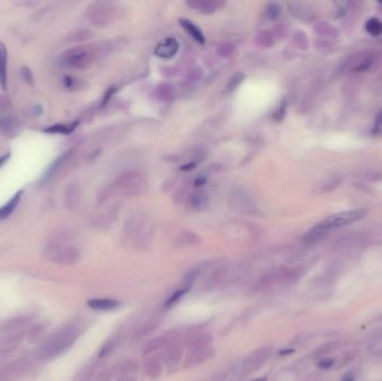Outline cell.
I'll return each mask as SVG.
<instances>
[{
    "mask_svg": "<svg viewBox=\"0 0 382 381\" xmlns=\"http://www.w3.org/2000/svg\"><path fill=\"white\" fill-rule=\"evenodd\" d=\"M77 334H79V331L75 325L68 324L63 326L38 346L36 357L44 361L54 359L71 348L77 339Z\"/></svg>",
    "mask_w": 382,
    "mask_h": 381,
    "instance_id": "cell-1",
    "label": "cell"
},
{
    "mask_svg": "<svg viewBox=\"0 0 382 381\" xmlns=\"http://www.w3.org/2000/svg\"><path fill=\"white\" fill-rule=\"evenodd\" d=\"M95 53L91 47L87 46H77L65 52L61 56V64L64 66L74 68V69H84L90 66L94 60Z\"/></svg>",
    "mask_w": 382,
    "mask_h": 381,
    "instance_id": "cell-2",
    "label": "cell"
},
{
    "mask_svg": "<svg viewBox=\"0 0 382 381\" xmlns=\"http://www.w3.org/2000/svg\"><path fill=\"white\" fill-rule=\"evenodd\" d=\"M144 188V180L142 178L140 173L137 172H129L126 175L122 176L121 178L118 179V181L114 183V186L110 188L111 194H121L124 196H134L139 195L143 190Z\"/></svg>",
    "mask_w": 382,
    "mask_h": 381,
    "instance_id": "cell-3",
    "label": "cell"
},
{
    "mask_svg": "<svg viewBox=\"0 0 382 381\" xmlns=\"http://www.w3.org/2000/svg\"><path fill=\"white\" fill-rule=\"evenodd\" d=\"M115 15H117V8L111 2L98 1L92 3L87 8L88 20L99 27L109 25L114 20Z\"/></svg>",
    "mask_w": 382,
    "mask_h": 381,
    "instance_id": "cell-4",
    "label": "cell"
},
{
    "mask_svg": "<svg viewBox=\"0 0 382 381\" xmlns=\"http://www.w3.org/2000/svg\"><path fill=\"white\" fill-rule=\"evenodd\" d=\"M368 214H369L368 209L345 210L327 217L326 219H324L323 221H321V224L323 225L324 228L329 232V230L338 228V227L346 226L361 221V219H363L364 217L368 216Z\"/></svg>",
    "mask_w": 382,
    "mask_h": 381,
    "instance_id": "cell-5",
    "label": "cell"
},
{
    "mask_svg": "<svg viewBox=\"0 0 382 381\" xmlns=\"http://www.w3.org/2000/svg\"><path fill=\"white\" fill-rule=\"evenodd\" d=\"M33 368L29 359H19L0 369V381H15L26 376Z\"/></svg>",
    "mask_w": 382,
    "mask_h": 381,
    "instance_id": "cell-6",
    "label": "cell"
},
{
    "mask_svg": "<svg viewBox=\"0 0 382 381\" xmlns=\"http://www.w3.org/2000/svg\"><path fill=\"white\" fill-rule=\"evenodd\" d=\"M48 256L55 263L71 265L79 260L80 253L77 248L72 245L56 244L49 247Z\"/></svg>",
    "mask_w": 382,
    "mask_h": 381,
    "instance_id": "cell-7",
    "label": "cell"
},
{
    "mask_svg": "<svg viewBox=\"0 0 382 381\" xmlns=\"http://www.w3.org/2000/svg\"><path fill=\"white\" fill-rule=\"evenodd\" d=\"M179 51V41L175 37H167L161 40L154 48V55L159 59L169 60L177 55Z\"/></svg>",
    "mask_w": 382,
    "mask_h": 381,
    "instance_id": "cell-8",
    "label": "cell"
},
{
    "mask_svg": "<svg viewBox=\"0 0 382 381\" xmlns=\"http://www.w3.org/2000/svg\"><path fill=\"white\" fill-rule=\"evenodd\" d=\"M22 338H24V333L20 332V331L11 332L8 336L0 338V358L7 356L11 351H14L15 349H17Z\"/></svg>",
    "mask_w": 382,
    "mask_h": 381,
    "instance_id": "cell-9",
    "label": "cell"
},
{
    "mask_svg": "<svg viewBox=\"0 0 382 381\" xmlns=\"http://www.w3.org/2000/svg\"><path fill=\"white\" fill-rule=\"evenodd\" d=\"M187 5L199 13L210 15L225 6V2L215 1V0H196V1H188Z\"/></svg>",
    "mask_w": 382,
    "mask_h": 381,
    "instance_id": "cell-10",
    "label": "cell"
},
{
    "mask_svg": "<svg viewBox=\"0 0 382 381\" xmlns=\"http://www.w3.org/2000/svg\"><path fill=\"white\" fill-rule=\"evenodd\" d=\"M179 24L181 26V28H182L191 38H194L197 43L200 45L204 44V41H206V40H204V35L202 33V30L200 29L196 24H194V22L190 20H188L187 18H181L179 20Z\"/></svg>",
    "mask_w": 382,
    "mask_h": 381,
    "instance_id": "cell-11",
    "label": "cell"
},
{
    "mask_svg": "<svg viewBox=\"0 0 382 381\" xmlns=\"http://www.w3.org/2000/svg\"><path fill=\"white\" fill-rule=\"evenodd\" d=\"M86 304L91 309L96 311H112L121 306V303L113 299H91Z\"/></svg>",
    "mask_w": 382,
    "mask_h": 381,
    "instance_id": "cell-12",
    "label": "cell"
},
{
    "mask_svg": "<svg viewBox=\"0 0 382 381\" xmlns=\"http://www.w3.org/2000/svg\"><path fill=\"white\" fill-rule=\"evenodd\" d=\"M7 48L2 41H0V86L3 91L7 90L8 85V76H7Z\"/></svg>",
    "mask_w": 382,
    "mask_h": 381,
    "instance_id": "cell-13",
    "label": "cell"
},
{
    "mask_svg": "<svg viewBox=\"0 0 382 381\" xmlns=\"http://www.w3.org/2000/svg\"><path fill=\"white\" fill-rule=\"evenodd\" d=\"M22 195H24V191L19 190L16 194L13 196L8 202H6L1 208H0V221H3V219L8 218L11 214L14 213L15 209H16L17 206L20 202Z\"/></svg>",
    "mask_w": 382,
    "mask_h": 381,
    "instance_id": "cell-14",
    "label": "cell"
},
{
    "mask_svg": "<svg viewBox=\"0 0 382 381\" xmlns=\"http://www.w3.org/2000/svg\"><path fill=\"white\" fill-rule=\"evenodd\" d=\"M189 206L191 209L197 211L206 210L209 206V196L204 192H195L194 195L189 198Z\"/></svg>",
    "mask_w": 382,
    "mask_h": 381,
    "instance_id": "cell-15",
    "label": "cell"
},
{
    "mask_svg": "<svg viewBox=\"0 0 382 381\" xmlns=\"http://www.w3.org/2000/svg\"><path fill=\"white\" fill-rule=\"evenodd\" d=\"M266 358H267V352L265 351V349L253 353V355L250 356L245 362L244 369H246V371L250 372V371L255 370V369L260 368L261 365L264 363Z\"/></svg>",
    "mask_w": 382,
    "mask_h": 381,
    "instance_id": "cell-16",
    "label": "cell"
},
{
    "mask_svg": "<svg viewBox=\"0 0 382 381\" xmlns=\"http://www.w3.org/2000/svg\"><path fill=\"white\" fill-rule=\"evenodd\" d=\"M79 125V122H72V123H59V124H54L48 126V128L44 129L45 133H49V134H71L72 132H74L75 129Z\"/></svg>",
    "mask_w": 382,
    "mask_h": 381,
    "instance_id": "cell-17",
    "label": "cell"
},
{
    "mask_svg": "<svg viewBox=\"0 0 382 381\" xmlns=\"http://www.w3.org/2000/svg\"><path fill=\"white\" fill-rule=\"evenodd\" d=\"M327 234V230L324 228L321 222H319L318 225H315L313 228H311L308 232L304 235V241L305 242H316L325 236Z\"/></svg>",
    "mask_w": 382,
    "mask_h": 381,
    "instance_id": "cell-18",
    "label": "cell"
},
{
    "mask_svg": "<svg viewBox=\"0 0 382 381\" xmlns=\"http://www.w3.org/2000/svg\"><path fill=\"white\" fill-rule=\"evenodd\" d=\"M80 197V189L76 184H72L68 187L67 191L65 192V205L68 208H74L79 203V200Z\"/></svg>",
    "mask_w": 382,
    "mask_h": 381,
    "instance_id": "cell-19",
    "label": "cell"
},
{
    "mask_svg": "<svg viewBox=\"0 0 382 381\" xmlns=\"http://www.w3.org/2000/svg\"><path fill=\"white\" fill-rule=\"evenodd\" d=\"M71 155H72V151H67V152H65L63 156H60L59 159H56L55 161H54V162L51 164V167L47 168V170L45 171L44 176H42V180L46 181V180H48L49 178H51L54 173L59 170L60 165L65 162V160H67V158Z\"/></svg>",
    "mask_w": 382,
    "mask_h": 381,
    "instance_id": "cell-20",
    "label": "cell"
},
{
    "mask_svg": "<svg viewBox=\"0 0 382 381\" xmlns=\"http://www.w3.org/2000/svg\"><path fill=\"white\" fill-rule=\"evenodd\" d=\"M29 321V318H16L7 322L5 325H2V328L0 329L3 332H17V331L22 328L25 324H27Z\"/></svg>",
    "mask_w": 382,
    "mask_h": 381,
    "instance_id": "cell-21",
    "label": "cell"
},
{
    "mask_svg": "<svg viewBox=\"0 0 382 381\" xmlns=\"http://www.w3.org/2000/svg\"><path fill=\"white\" fill-rule=\"evenodd\" d=\"M154 93H156L157 99L159 100V101H167V100H170L172 98L173 86L169 83L160 84V85L156 88Z\"/></svg>",
    "mask_w": 382,
    "mask_h": 381,
    "instance_id": "cell-22",
    "label": "cell"
},
{
    "mask_svg": "<svg viewBox=\"0 0 382 381\" xmlns=\"http://www.w3.org/2000/svg\"><path fill=\"white\" fill-rule=\"evenodd\" d=\"M255 43L261 48H269L274 45V37L272 33L269 32H261L260 34H257L256 38H255Z\"/></svg>",
    "mask_w": 382,
    "mask_h": 381,
    "instance_id": "cell-23",
    "label": "cell"
},
{
    "mask_svg": "<svg viewBox=\"0 0 382 381\" xmlns=\"http://www.w3.org/2000/svg\"><path fill=\"white\" fill-rule=\"evenodd\" d=\"M288 7H289V10H291V13L294 15L297 19L306 20V18L310 17V13H308V10L304 7V5H302V3L291 2L288 3Z\"/></svg>",
    "mask_w": 382,
    "mask_h": 381,
    "instance_id": "cell-24",
    "label": "cell"
},
{
    "mask_svg": "<svg viewBox=\"0 0 382 381\" xmlns=\"http://www.w3.org/2000/svg\"><path fill=\"white\" fill-rule=\"evenodd\" d=\"M365 30L371 36H380L382 34V22L378 18H370L365 22Z\"/></svg>",
    "mask_w": 382,
    "mask_h": 381,
    "instance_id": "cell-25",
    "label": "cell"
},
{
    "mask_svg": "<svg viewBox=\"0 0 382 381\" xmlns=\"http://www.w3.org/2000/svg\"><path fill=\"white\" fill-rule=\"evenodd\" d=\"M281 13V8L277 3H269L265 8V17L267 18L268 20H276V19H279Z\"/></svg>",
    "mask_w": 382,
    "mask_h": 381,
    "instance_id": "cell-26",
    "label": "cell"
},
{
    "mask_svg": "<svg viewBox=\"0 0 382 381\" xmlns=\"http://www.w3.org/2000/svg\"><path fill=\"white\" fill-rule=\"evenodd\" d=\"M189 290H190V286L180 288V290L176 291L175 293H173V294H172L171 296H170V298L167 300V302H165L164 306L167 307V309H168V307H171V306L173 305V304H176L177 302H178L179 300H180L181 298H182V296H183L184 294H187Z\"/></svg>",
    "mask_w": 382,
    "mask_h": 381,
    "instance_id": "cell-27",
    "label": "cell"
},
{
    "mask_svg": "<svg viewBox=\"0 0 382 381\" xmlns=\"http://www.w3.org/2000/svg\"><path fill=\"white\" fill-rule=\"evenodd\" d=\"M82 80H79L74 78V76H65L63 79V84L64 86L67 88L69 91H74V90H79V88L82 87Z\"/></svg>",
    "mask_w": 382,
    "mask_h": 381,
    "instance_id": "cell-28",
    "label": "cell"
},
{
    "mask_svg": "<svg viewBox=\"0 0 382 381\" xmlns=\"http://www.w3.org/2000/svg\"><path fill=\"white\" fill-rule=\"evenodd\" d=\"M244 79H245V75L242 74V73H237V74H235L233 78L229 80L228 85H227V88H228V91L231 92V91L236 90L239 84L242 82V80H244Z\"/></svg>",
    "mask_w": 382,
    "mask_h": 381,
    "instance_id": "cell-29",
    "label": "cell"
},
{
    "mask_svg": "<svg viewBox=\"0 0 382 381\" xmlns=\"http://www.w3.org/2000/svg\"><path fill=\"white\" fill-rule=\"evenodd\" d=\"M20 75H21V79L24 80L26 83H28V84H30V85H33V84H34V75H33L32 69H30L28 66H22L20 68Z\"/></svg>",
    "mask_w": 382,
    "mask_h": 381,
    "instance_id": "cell-30",
    "label": "cell"
},
{
    "mask_svg": "<svg viewBox=\"0 0 382 381\" xmlns=\"http://www.w3.org/2000/svg\"><path fill=\"white\" fill-rule=\"evenodd\" d=\"M234 45L230 44V43H225V44H221V46H219L218 48V53L221 56H229L233 54L234 52Z\"/></svg>",
    "mask_w": 382,
    "mask_h": 381,
    "instance_id": "cell-31",
    "label": "cell"
},
{
    "mask_svg": "<svg viewBox=\"0 0 382 381\" xmlns=\"http://www.w3.org/2000/svg\"><path fill=\"white\" fill-rule=\"evenodd\" d=\"M371 64H372L371 59H364V60H362L360 63H358V65H356V67L353 68V71L354 72H365L370 68Z\"/></svg>",
    "mask_w": 382,
    "mask_h": 381,
    "instance_id": "cell-32",
    "label": "cell"
},
{
    "mask_svg": "<svg viewBox=\"0 0 382 381\" xmlns=\"http://www.w3.org/2000/svg\"><path fill=\"white\" fill-rule=\"evenodd\" d=\"M199 273H200V271L198 268H195V269H191V271H189L186 274V276H184V283H194L195 281L198 279Z\"/></svg>",
    "mask_w": 382,
    "mask_h": 381,
    "instance_id": "cell-33",
    "label": "cell"
},
{
    "mask_svg": "<svg viewBox=\"0 0 382 381\" xmlns=\"http://www.w3.org/2000/svg\"><path fill=\"white\" fill-rule=\"evenodd\" d=\"M334 363H335L334 359H332V358H331V359H330V358H327V359L320 360V362L318 363V365H319V368L323 369V370H327V369H330V368L333 367Z\"/></svg>",
    "mask_w": 382,
    "mask_h": 381,
    "instance_id": "cell-34",
    "label": "cell"
},
{
    "mask_svg": "<svg viewBox=\"0 0 382 381\" xmlns=\"http://www.w3.org/2000/svg\"><path fill=\"white\" fill-rule=\"evenodd\" d=\"M381 130H382V110L376 118V122H374V132L376 133L381 132Z\"/></svg>",
    "mask_w": 382,
    "mask_h": 381,
    "instance_id": "cell-35",
    "label": "cell"
},
{
    "mask_svg": "<svg viewBox=\"0 0 382 381\" xmlns=\"http://www.w3.org/2000/svg\"><path fill=\"white\" fill-rule=\"evenodd\" d=\"M114 92H115V88H114V87H110V88H109V90H107V91H106V93H105V95H104V98H103V102H102V106H104V105H106V104H107V102H109V101H110V99L112 98V95H113V94H114Z\"/></svg>",
    "mask_w": 382,
    "mask_h": 381,
    "instance_id": "cell-36",
    "label": "cell"
},
{
    "mask_svg": "<svg viewBox=\"0 0 382 381\" xmlns=\"http://www.w3.org/2000/svg\"><path fill=\"white\" fill-rule=\"evenodd\" d=\"M10 102L9 100H7L6 98H0V110H5V111H8L10 110Z\"/></svg>",
    "mask_w": 382,
    "mask_h": 381,
    "instance_id": "cell-37",
    "label": "cell"
},
{
    "mask_svg": "<svg viewBox=\"0 0 382 381\" xmlns=\"http://www.w3.org/2000/svg\"><path fill=\"white\" fill-rule=\"evenodd\" d=\"M341 381H354V375H353L352 372L345 373V375L342 377Z\"/></svg>",
    "mask_w": 382,
    "mask_h": 381,
    "instance_id": "cell-38",
    "label": "cell"
},
{
    "mask_svg": "<svg viewBox=\"0 0 382 381\" xmlns=\"http://www.w3.org/2000/svg\"><path fill=\"white\" fill-rule=\"evenodd\" d=\"M9 158H10V153H9V152H8V153H6V155H3V156L0 157V167H1L2 164H5V163L7 162V161L9 160Z\"/></svg>",
    "mask_w": 382,
    "mask_h": 381,
    "instance_id": "cell-39",
    "label": "cell"
},
{
    "mask_svg": "<svg viewBox=\"0 0 382 381\" xmlns=\"http://www.w3.org/2000/svg\"><path fill=\"white\" fill-rule=\"evenodd\" d=\"M294 352H295L294 349H285V350H281V351H280V355L285 356V355H291V353H294Z\"/></svg>",
    "mask_w": 382,
    "mask_h": 381,
    "instance_id": "cell-40",
    "label": "cell"
},
{
    "mask_svg": "<svg viewBox=\"0 0 382 381\" xmlns=\"http://www.w3.org/2000/svg\"><path fill=\"white\" fill-rule=\"evenodd\" d=\"M266 380V378H261V379H256V380H254V381H265Z\"/></svg>",
    "mask_w": 382,
    "mask_h": 381,
    "instance_id": "cell-41",
    "label": "cell"
}]
</instances>
